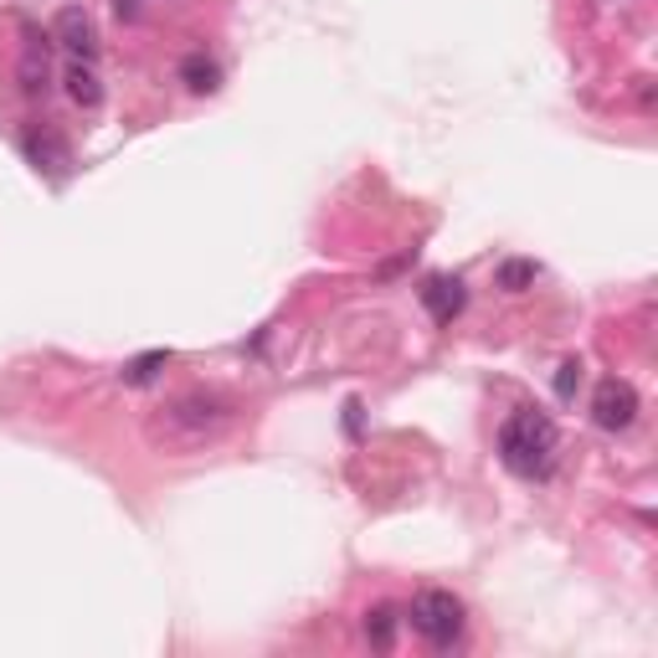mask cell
I'll return each instance as SVG.
<instances>
[{"instance_id": "1", "label": "cell", "mask_w": 658, "mask_h": 658, "mask_svg": "<svg viewBox=\"0 0 658 658\" xmlns=\"http://www.w3.org/2000/svg\"><path fill=\"white\" fill-rule=\"evenodd\" d=\"M237 407L222 396V391H180L170 396L165 407L150 412V422H144V443L155 447V453H201L206 443H216L227 427H232Z\"/></svg>"}, {"instance_id": "2", "label": "cell", "mask_w": 658, "mask_h": 658, "mask_svg": "<svg viewBox=\"0 0 658 658\" xmlns=\"http://www.w3.org/2000/svg\"><path fill=\"white\" fill-rule=\"evenodd\" d=\"M556 422L535 407H520L509 412L499 427V458L509 473H520V479H545L551 464H556Z\"/></svg>"}, {"instance_id": "3", "label": "cell", "mask_w": 658, "mask_h": 658, "mask_svg": "<svg viewBox=\"0 0 658 658\" xmlns=\"http://www.w3.org/2000/svg\"><path fill=\"white\" fill-rule=\"evenodd\" d=\"M412 628H417L432 648H453V643L464 638V602L453 597V592L427 586V592L412 597Z\"/></svg>"}, {"instance_id": "4", "label": "cell", "mask_w": 658, "mask_h": 658, "mask_svg": "<svg viewBox=\"0 0 658 658\" xmlns=\"http://www.w3.org/2000/svg\"><path fill=\"white\" fill-rule=\"evenodd\" d=\"M592 422H597L602 432H628V427L638 422V391H633V381H622V376L597 381V396H592Z\"/></svg>"}, {"instance_id": "5", "label": "cell", "mask_w": 658, "mask_h": 658, "mask_svg": "<svg viewBox=\"0 0 658 658\" xmlns=\"http://www.w3.org/2000/svg\"><path fill=\"white\" fill-rule=\"evenodd\" d=\"M52 37H58L78 62H93L98 58V26H93V16H88L83 5H62L58 26H52Z\"/></svg>"}, {"instance_id": "6", "label": "cell", "mask_w": 658, "mask_h": 658, "mask_svg": "<svg viewBox=\"0 0 658 658\" xmlns=\"http://www.w3.org/2000/svg\"><path fill=\"white\" fill-rule=\"evenodd\" d=\"M422 304H427V314H432L438 325H453V319L464 314L468 293H464V283H458V278H427Z\"/></svg>"}, {"instance_id": "7", "label": "cell", "mask_w": 658, "mask_h": 658, "mask_svg": "<svg viewBox=\"0 0 658 658\" xmlns=\"http://www.w3.org/2000/svg\"><path fill=\"white\" fill-rule=\"evenodd\" d=\"M26 155H31V165L47 175H67V165H73L67 144H62L52 129H26Z\"/></svg>"}, {"instance_id": "8", "label": "cell", "mask_w": 658, "mask_h": 658, "mask_svg": "<svg viewBox=\"0 0 658 658\" xmlns=\"http://www.w3.org/2000/svg\"><path fill=\"white\" fill-rule=\"evenodd\" d=\"M62 83H67V98L78 103V109H98L103 103V83H98L93 62H67V73H62Z\"/></svg>"}, {"instance_id": "9", "label": "cell", "mask_w": 658, "mask_h": 658, "mask_svg": "<svg viewBox=\"0 0 658 658\" xmlns=\"http://www.w3.org/2000/svg\"><path fill=\"white\" fill-rule=\"evenodd\" d=\"M47 41L37 37V31H26V52H21V88L37 98V93H47Z\"/></svg>"}, {"instance_id": "10", "label": "cell", "mask_w": 658, "mask_h": 658, "mask_svg": "<svg viewBox=\"0 0 658 658\" xmlns=\"http://www.w3.org/2000/svg\"><path fill=\"white\" fill-rule=\"evenodd\" d=\"M180 83H186L191 93H216V88H222V67H216L206 52H191V58L180 62Z\"/></svg>"}, {"instance_id": "11", "label": "cell", "mask_w": 658, "mask_h": 658, "mask_svg": "<svg viewBox=\"0 0 658 658\" xmlns=\"http://www.w3.org/2000/svg\"><path fill=\"white\" fill-rule=\"evenodd\" d=\"M170 360H175L170 350H144V355H135V360H124V370H118V376H124V387H150V381H155V376L170 366Z\"/></svg>"}, {"instance_id": "12", "label": "cell", "mask_w": 658, "mask_h": 658, "mask_svg": "<svg viewBox=\"0 0 658 658\" xmlns=\"http://www.w3.org/2000/svg\"><path fill=\"white\" fill-rule=\"evenodd\" d=\"M535 278H541V268H535L530 257H504L499 263V289L504 293H524Z\"/></svg>"}, {"instance_id": "13", "label": "cell", "mask_w": 658, "mask_h": 658, "mask_svg": "<svg viewBox=\"0 0 658 658\" xmlns=\"http://www.w3.org/2000/svg\"><path fill=\"white\" fill-rule=\"evenodd\" d=\"M360 628H366V638L376 643V648H391V643H396V607H370Z\"/></svg>"}, {"instance_id": "14", "label": "cell", "mask_w": 658, "mask_h": 658, "mask_svg": "<svg viewBox=\"0 0 658 658\" xmlns=\"http://www.w3.org/2000/svg\"><path fill=\"white\" fill-rule=\"evenodd\" d=\"M577 387H581V360H566V366L556 370V396H561V402H571V396H577Z\"/></svg>"}]
</instances>
